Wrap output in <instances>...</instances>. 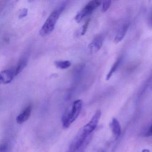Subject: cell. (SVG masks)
Returning a JSON list of instances; mask_svg holds the SVG:
<instances>
[{
  "instance_id": "obj_1",
  "label": "cell",
  "mask_w": 152,
  "mask_h": 152,
  "mask_svg": "<svg viewBox=\"0 0 152 152\" xmlns=\"http://www.w3.org/2000/svg\"><path fill=\"white\" fill-rule=\"evenodd\" d=\"M82 104V101L78 99L74 102L72 106L65 112L62 117L64 128H68L78 118L81 111Z\"/></svg>"
},
{
  "instance_id": "obj_2",
  "label": "cell",
  "mask_w": 152,
  "mask_h": 152,
  "mask_svg": "<svg viewBox=\"0 0 152 152\" xmlns=\"http://www.w3.org/2000/svg\"><path fill=\"white\" fill-rule=\"evenodd\" d=\"M65 7V4H62L50 14L40 31V34L42 36L48 35L53 31L60 14Z\"/></svg>"
},
{
  "instance_id": "obj_3",
  "label": "cell",
  "mask_w": 152,
  "mask_h": 152,
  "mask_svg": "<svg viewBox=\"0 0 152 152\" xmlns=\"http://www.w3.org/2000/svg\"><path fill=\"white\" fill-rule=\"evenodd\" d=\"M102 1L99 0L89 1L75 17L76 22L80 23L84 17L91 14L95 9L102 5Z\"/></svg>"
},
{
  "instance_id": "obj_4",
  "label": "cell",
  "mask_w": 152,
  "mask_h": 152,
  "mask_svg": "<svg viewBox=\"0 0 152 152\" xmlns=\"http://www.w3.org/2000/svg\"><path fill=\"white\" fill-rule=\"evenodd\" d=\"M101 115V111L100 110H98L92 116L90 121L82 128V130L85 133L89 136L96 128L100 120Z\"/></svg>"
},
{
  "instance_id": "obj_5",
  "label": "cell",
  "mask_w": 152,
  "mask_h": 152,
  "mask_svg": "<svg viewBox=\"0 0 152 152\" xmlns=\"http://www.w3.org/2000/svg\"><path fill=\"white\" fill-rule=\"evenodd\" d=\"M104 41V37L102 35L96 37L89 45L90 53L91 54L97 53L102 48Z\"/></svg>"
},
{
  "instance_id": "obj_6",
  "label": "cell",
  "mask_w": 152,
  "mask_h": 152,
  "mask_svg": "<svg viewBox=\"0 0 152 152\" xmlns=\"http://www.w3.org/2000/svg\"><path fill=\"white\" fill-rule=\"evenodd\" d=\"M15 75V71L6 70L2 71L0 74V82L2 84H7L12 81Z\"/></svg>"
},
{
  "instance_id": "obj_7",
  "label": "cell",
  "mask_w": 152,
  "mask_h": 152,
  "mask_svg": "<svg viewBox=\"0 0 152 152\" xmlns=\"http://www.w3.org/2000/svg\"><path fill=\"white\" fill-rule=\"evenodd\" d=\"M129 23H126L123 25L122 26L118 31L115 35L114 39V42L115 43H118L121 42L125 37L129 27Z\"/></svg>"
},
{
  "instance_id": "obj_8",
  "label": "cell",
  "mask_w": 152,
  "mask_h": 152,
  "mask_svg": "<svg viewBox=\"0 0 152 152\" xmlns=\"http://www.w3.org/2000/svg\"><path fill=\"white\" fill-rule=\"evenodd\" d=\"M32 111V107L31 105H29L20 113L16 118L17 122L19 124L23 123L26 121L30 118Z\"/></svg>"
},
{
  "instance_id": "obj_9",
  "label": "cell",
  "mask_w": 152,
  "mask_h": 152,
  "mask_svg": "<svg viewBox=\"0 0 152 152\" xmlns=\"http://www.w3.org/2000/svg\"><path fill=\"white\" fill-rule=\"evenodd\" d=\"M110 127L113 133L115 136V139H117L121 134V128L120 123L116 118H113L112 122L110 124Z\"/></svg>"
},
{
  "instance_id": "obj_10",
  "label": "cell",
  "mask_w": 152,
  "mask_h": 152,
  "mask_svg": "<svg viewBox=\"0 0 152 152\" xmlns=\"http://www.w3.org/2000/svg\"><path fill=\"white\" fill-rule=\"evenodd\" d=\"M122 61V57L121 56L119 57L115 62L114 64H113L107 75L106 77V80H109L110 78L113 76V75L117 71V69L120 66V65L121 64Z\"/></svg>"
},
{
  "instance_id": "obj_11",
  "label": "cell",
  "mask_w": 152,
  "mask_h": 152,
  "mask_svg": "<svg viewBox=\"0 0 152 152\" xmlns=\"http://www.w3.org/2000/svg\"><path fill=\"white\" fill-rule=\"evenodd\" d=\"M54 64L56 67L61 69H65L69 68L71 65V63L70 61H56L54 62Z\"/></svg>"
},
{
  "instance_id": "obj_12",
  "label": "cell",
  "mask_w": 152,
  "mask_h": 152,
  "mask_svg": "<svg viewBox=\"0 0 152 152\" xmlns=\"http://www.w3.org/2000/svg\"><path fill=\"white\" fill-rule=\"evenodd\" d=\"M26 64H27V60L25 58H23L22 60H20L15 70V75H18L22 72V70L26 66Z\"/></svg>"
},
{
  "instance_id": "obj_13",
  "label": "cell",
  "mask_w": 152,
  "mask_h": 152,
  "mask_svg": "<svg viewBox=\"0 0 152 152\" xmlns=\"http://www.w3.org/2000/svg\"><path fill=\"white\" fill-rule=\"evenodd\" d=\"M112 4V1L108 0V1H104L102 2V10L103 12H105L108 10V9L110 8Z\"/></svg>"
},
{
  "instance_id": "obj_14",
  "label": "cell",
  "mask_w": 152,
  "mask_h": 152,
  "mask_svg": "<svg viewBox=\"0 0 152 152\" xmlns=\"http://www.w3.org/2000/svg\"><path fill=\"white\" fill-rule=\"evenodd\" d=\"M90 19H88L84 23V25L82 27L81 31V35H84L86 33L88 29V26L89 23Z\"/></svg>"
},
{
  "instance_id": "obj_15",
  "label": "cell",
  "mask_w": 152,
  "mask_h": 152,
  "mask_svg": "<svg viewBox=\"0 0 152 152\" xmlns=\"http://www.w3.org/2000/svg\"><path fill=\"white\" fill-rule=\"evenodd\" d=\"M27 13H28V10H27V9H23V10H22L21 12H20V14H19V18H23L26 16L27 15Z\"/></svg>"
},
{
  "instance_id": "obj_16",
  "label": "cell",
  "mask_w": 152,
  "mask_h": 152,
  "mask_svg": "<svg viewBox=\"0 0 152 152\" xmlns=\"http://www.w3.org/2000/svg\"><path fill=\"white\" fill-rule=\"evenodd\" d=\"M149 132L150 135H152V124L151 125V126H150V129H149Z\"/></svg>"
},
{
  "instance_id": "obj_17",
  "label": "cell",
  "mask_w": 152,
  "mask_h": 152,
  "mask_svg": "<svg viewBox=\"0 0 152 152\" xmlns=\"http://www.w3.org/2000/svg\"><path fill=\"white\" fill-rule=\"evenodd\" d=\"M150 152L148 149H144L142 150V152Z\"/></svg>"
},
{
  "instance_id": "obj_18",
  "label": "cell",
  "mask_w": 152,
  "mask_h": 152,
  "mask_svg": "<svg viewBox=\"0 0 152 152\" xmlns=\"http://www.w3.org/2000/svg\"><path fill=\"white\" fill-rule=\"evenodd\" d=\"M150 24H151V25L152 26V16H151V18H150Z\"/></svg>"
}]
</instances>
